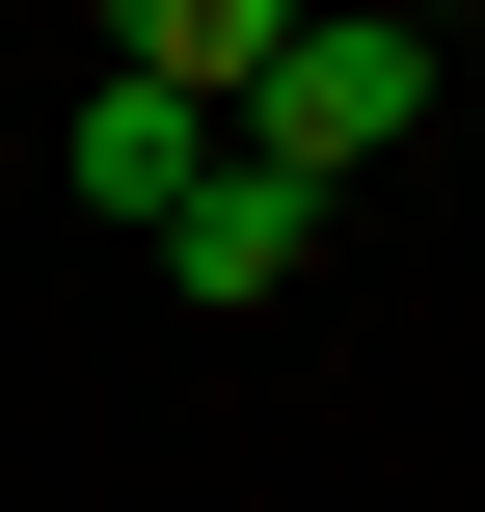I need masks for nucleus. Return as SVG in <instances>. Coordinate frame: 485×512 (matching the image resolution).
Here are the masks:
<instances>
[{
    "label": "nucleus",
    "instance_id": "4",
    "mask_svg": "<svg viewBox=\"0 0 485 512\" xmlns=\"http://www.w3.org/2000/svg\"><path fill=\"white\" fill-rule=\"evenodd\" d=\"M270 27H297V0H108V54H135V81H189V108H243V81H270Z\"/></svg>",
    "mask_w": 485,
    "mask_h": 512
},
{
    "label": "nucleus",
    "instance_id": "1",
    "mask_svg": "<svg viewBox=\"0 0 485 512\" xmlns=\"http://www.w3.org/2000/svg\"><path fill=\"white\" fill-rule=\"evenodd\" d=\"M405 135H432V27H378V0H297V27H270V81H243V162L351 189V162H405Z\"/></svg>",
    "mask_w": 485,
    "mask_h": 512
},
{
    "label": "nucleus",
    "instance_id": "2",
    "mask_svg": "<svg viewBox=\"0 0 485 512\" xmlns=\"http://www.w3.org/2000/svg\"><path fill=\"white\" fill-rule=\"evenodd\" d=\"M189 162H216V108H189V81H135V54H108V81H81V135H54V189H81V216H135V243L189 216Z\"/></svg>",
    "mask_w": 485,
    "mask_h": 512
},
{
    "label": "nucleus",
    "instance_id": "3",
    "mask_svg": "<svg viewBox=\"0 0 485 512\" xmlns=\"http://www.w3.org/2000/svg\"><path fill=\"white\" fill-rule=\"evenodd\" d=\"M162 270H189V297H297V270H324V189L216 135V162H189V216H162Z\"/></svg>",
    "mask_w": 485,
    "mask_h": 512
},
{
    "label": "nucleus",
    "instance_id": "5",
    "mask_svg": "<svg viewBox=\"0 0 485 512\" xmlns=\"http://www.w3.org/2000/svg\"><path fill=\"white\" fill-rule=\"evenodd\" d=\"M378 27H485V0H378Z\"/></svg>",
    "mask_w": 485,
    "mask_h": 512
}]
</instances>
